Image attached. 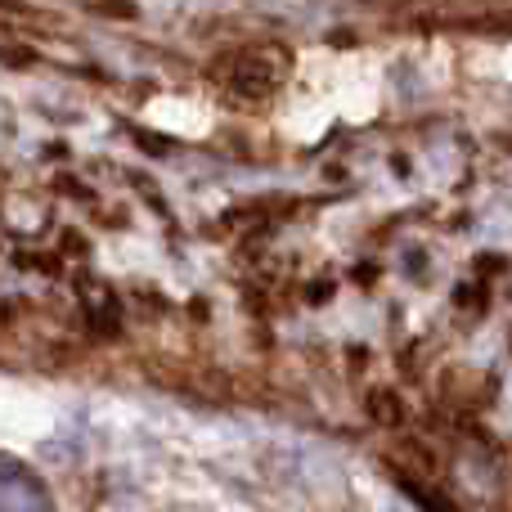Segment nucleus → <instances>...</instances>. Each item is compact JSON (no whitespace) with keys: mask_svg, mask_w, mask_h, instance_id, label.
<instances>
[{"mask_svg":"<svg viewBox=\"0 0 512 512\" xmlns=\"http://www.w3.org/2000/svg\"><path fill=\"white\" fill-rule=\"evenodd\" d=\"M369 414L378 418V423H400V405L391 396H369Z\"/></svg>","mask_w":512,"mask_h":512,"instance_id":"nucleus-1","label":"nucleus"}]
</instances>
